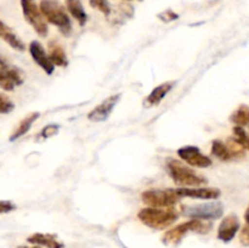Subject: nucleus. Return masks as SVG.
Listing matches in <instances>:
<instances>
[{
  "mask_svg": "<svg viewBox=\"0 0 249 248\" xmlns=\"http://www.w3.org/2000/svg\"><path fill=\"white\" fill-rule=\"evenodd\" d=\"M17 248H43V247H40V246H32V247H28V246H18V247Z\"/></svg>",
  "mask_w": 249,
  "mask_h": 248,
  "instance_id": "c756f323",
  "label": "nucleus"
},
{
  "mask_svg": "<svg viewBox=\"0 0 249 248\" xmlns=\"http://www.w3.org/2000/svg\"><path fill=\"white\" fill-rule=\"evenodd\" d=\"M15 108L14 102L10 99H7L5 94H0V113L6 114L10 113Z\"/></svg>",
  "mask_w": 249,
  "mask_h": 248,
  "instance_id": "393cba45",
  "label": "nucleus"
},
{
  "mask_svg": "<svg viewBox=\"0 0 249 248\" xmlns=\"http://www.w3.org/2000/svg\"><path fill=\"white\" fill-rule=\"evenodd\" d=\"M27 241L33 245L41 246V247L46 248H65L62 241H60L56 235H51V233H41L36 232L27 237Z\"/></svg>",
  "mask_w": 249,
  "mask_h": 248,
  "instance_id": "2eb2a0df",
  "label": "nucleus"
},
{
  "mask_svg": "<svg viewBox=\"0 0 249 248\" xmlns=\"http://www.w3.org/2000/svg\"><path fill=\"white\" fill-rule=\"evenodd\" d=\"M158 18L162 19V21L165 22V23H168V22L175 21V19L179 18V15L175 14V12L172 11V10H165V11L160 12V14L158 15Z\"/></svg>",
  "mask_w": 249,
  "mask_h": 248,
  "instance_id": "a878e982",
  "label": "nucleus"
},
{
  "mask_svg": "<svg viewBox=\"0 0 249 248\" xmlns=\"http://www.w3.org/2000/svg\"><path fill=\"white\" fill-rule=\"evenodd\" d=\"M178 194L181 197L198 199H218L221 196V191L216 187H179Z\"/></svg>",
  "mask_w": 249,
  "mask_h": 248,
  "instance_id": "ddd939ff",
  "label": "nucleus"
},
{
  "mask_svg": "<svg viewBox=\"0 0 249 248\" xmlns=\"http://www.w3.org/2000/svg\"><path fill=\"white\" fill-rule=\"evenodd\" d=\"M248 126H249V125H248Z\"/></svg>",
  "mask_w": 249,
  "mask_h": 248,
  "instance_id": "2f4dec72",
  "label": "nucleus"
},
{
  "mask_svg": "<svg viewBox=\"0 0 249 248\" xmlns=\"http://www.w3.org/2000/svg\"><path fill=\"white\" fill-rule=\"evenodd\" d=\"M230 121L237 126L249 125V107L247 105H241L230 117Z\"/></svg>",
  "mask_w": 249,
  "mask_h": 248,
  "instance_id": "412c9836",
  "label": "nucleus"
},
{
  "mask_svg": "<svg viewBox=\"0 0 249 248\" xmlns=\"http://www.w3.org/2000/svg\"><path fill=\"white\" fill-rule=\"evenodd\" d=\"M180 198L181 196L174 189L147 190L141 195L143 203L153 208H172L180 201Z\"/></svg>",
  "mask_w": 249,
  "mask_h": 248,
  "instance_id": "39448f33",
  "label": "nucleus"
},
{
  "mask_svg": "<svg viewBox=\"0 0 249 248\" xmlns=\"http://www.w3.org/2000/svg\"><path fill=\"white\" fill-rule=\"evenodd\" d=\"M138 218L143 225L155 230H164L175 223L179 213L173 208H153L147 207L139 212Z\"/></svg>",
  "mask_w": 249,
  "mask_h": 248,
  "instance_id": "f03ea898",
  "label": "nucleus"
},
{
  "mask_svg": "<svg viewBox=\"0 0 249 248\" xmlns=\"http://www.w3.org/2000/svg\"><path fill=\"white\" fill-rule=\"evenodd\" d=\"M185 216L199 220H215L224 214V206L221 202H207V203L195 204V206L182 207Z\"/></svg>",
  "mask_w": 249,
  "mask_h": 248,
  "instance_id": "423d86ee",
  "label": "nucleus"
},
{
  "mask_svg": "<svg viewBox=\"0 0 249 248\" xmlns=\"http://www.w3.org/2000/svg\"><path fill=\"white\" fill-rule=\"evenodd\" d=\"M175 82H165L156 87L152 91L150 92L147 97L145 99V107H155L162 102V100L169 94L170 90L174 88Z\"/></svg>",
  "mask_w": 249,
  "mask_h": 248,
  "instance_id": "4468645a",
  "label": "nucleus"
},
{
  "mask_svg": "<svg viewBox=\"0 0 249 248\" xmlns=\"http://www.w3.org/2000/svg\"><path fill=\"white\" fill-rule=\"evenodd\" d=\"M39 117H40V113H39V112H33V113L27 114V116L19 122L18 125H17L16 129L14 130V133L11 134V136H10V141H16L17 139L23 136L24 134L32 128L33 123L39 118Z\"/></svg>",
  "mask_w": 249,
  "mask_h": 248,
  "instance_id": "f3484780",
  "label": "nucleus"
},
{
  "mask_svg": "<svg viewBox=\"0 0 249 248\" xmlns=\"http://www.w3.org/2000/svg\"><path fill=\"white\" fill-rule=\"evenodd\" d=\"M29 53H31L34 62H36L46 74H53V71H55V65L51 62L50 57H49L46 51L44 50L43 45H41L39 41L33 40L29 44Z\"/></svg>",
  "mask_w": 249,
  "mask_h": 248,
  "instance_id": "9b49d317",
  "label": "nucleus"
},
{
  "mask_svg": "<svg viewBox=\"0 0 249 248\" xmlns=\"http://www.w3.org/2000/svg\"><path fill=\"white\" fill-rule=\"evenodd\" d=\"M212 230V221L199 220V219H191L189 221L179 224L175 228L165 231L162 236V242L167 246H178L182 241V238L190 232H196L204 235Z\"/></svg>",
  "mask_w": 249,
  "mask_h": 248,
  "instance_id": "f257e3e1",
  "label": "nucleus"
},
{
  "mask_svg": "<svg viewBox=\"0 0 249 248\" xmlns=\"http://www.w3.org/2000/svg\"><path fill=\"white\" fill-rule=\"evenodd\" d=\"M119 100H121V94L111 95V96L105 99L101 104L97 105L94 109H91L88 113V119L90 122H94V123L106 121L109 117V114L112 113V111L114 109V107L117 106Z\"/></svg>",
  "mask_w": 249,
  "mask_h": 248,
  "instance_id": "9d476101",
  "label": "nucleus"
},
{
  "mask_svg": "<svg viewBox=\"0 0 249 248\" xmlns=\"http://www.w3.org/2000/svg\"><path fill=\"white\" fill-rule=\"evenodd\" d=\"M245 220H246V224H247V225H249V206H248V208L246 209V213H245Z\"/></svg>",
  "mask_w": 249,
  "mask_h": 248,
  "instance_id": "c85d7f7f",
  "label": "nucleus"
},
{
  "mask_svg": "<svg viewBox=\"0 0 249 248\" xmlns=\"http://www.w3.org/2000/svg\"><path fill=\"white\" fill-rule=\"evenodd\" d=\"M49 57H50L51 62L57 67L65 68L68 66V60L65 50H63L62 45L56 43V41H51L49 44Z\"/></svg>",
  "mask_w": 249,
  "mask_h": 248,
  "instance_id": "dca6fc26",
  "label": "nucleus"
},
{
  "mask_svg": "<svg viewBox=\"0 0 249 248\" xmlns=\"http://www.w3.org/2000/svg\"><path fill=\"white\" fill-rule=\"evenodd\" d=\"M58 130H60V126H58L57 124H49V125L44 126V128L41 129V131L38 135V139L45 140V139H49L51 138V136L56 135V134L58 133Z\"/></svg>",
  "mask_w": 249,
  "mask_h": 248,
  "instance_id": "5701e85b",
  "label": "nucleus"
},
{
  "mask_svg": "<svg viewBox=\"0 0 249 248\" xmlns=\"http://www.w3.org/2000/svg\"><path fill=\"white\" fill-rule=\"evenodd\" d=\"M167 170L170 177L177 185L181 187H199L207 184V177L197 174L194 169L178 159H169L167 162Z\"/></svg>",
  "mask_w": 249,
  "mask_h": 248,
  "instance_id": "7ed1b4c3",
  "label": "nucleus"
},
{
  "mask_svg": "<svg viewBox=\"0 0 249 248\" xmlns=\"http://www.w3.org/2000/svg\"><path fill=\"white\" fill-rule=\"evenodd\" d=\"M21 6L24 18L33 27L36 34L40 36L48 35V24H46L45 17L40 7L36 5V0H21Z\"/></svg>",
  "mask_w": 249,
  "mask_h": 248,
  "instance_id": "0eeeda50",
  "label": "nucleus"
},
{
  "mask_svg": "<svg viewBox=\"0 0 249 248\" xmlns=\"http://www.w3.org/2000/svg\"><path fill=\"white\" fill-rule=\"evenodd\" d=\"M140 1H141V0H140Z\"/></svg>",
  "mask_w": 249,
  "mask_h": 248,
  "instance_id": "7c9ffc66",
  "label": "nucleus"
},
{
  "mask_svg": "<svg viewBox=\"0 0 249 248\" xmlns=\"http://www.w3.org/2000/svg\"><path fill=\"white\" fill-rule=\"evenodd\" d=\"M212 153H213L218 159L224 160V162L233 159V155L231 153L229 146L220 140L213 141V143H212Z\"/></svg>",
  "mask_w": 249,
  "mask_h": 248,
  "instance_id": "aec40b11",
  "label": "nucleus"
},
{
  "mask_svg": "<svg viewBox=\"0 0 249 248\" xmlns=\"http://www.w3.org/2000/svg\"><path fill=\"white\" fill-rule=\"evenodd\" d=\"M14 209H16V206H15L12 202L10 201H1L0 202V213L5 214V213H10Z\"/></svg>",
  "mask_w": 249,
  "mask_h": 248,
  "instance_id": "bb28decb",
  "label": "nucleus"
},
{
  "mask_svg": "<svg viewBox=\"0 0 249 248\" xmlns=\"http://www.w3.org/2000/svg\"><path fill=\"white\" fill-rule=\"evenodd\" d=\"M39 7L49 23L57 27L63 35H70L72 32V22L66 9L57 0H41Z\"/></svg>",
  "mask_w": 249,
  "mask_h": 248,
  "instance_id": "20e7f679",
  "label": "nucleus"
},
{
  "mask_svg": "<svg viewBox=\"0 0 249 248\" xmlns=\"http://www.w3.org/2000/svg\"><path fill=\"white\" fill-rule=\"evenodd\" d=\"M240 228L241 224L238 216L236 214H230V215L225 216L219 225L218 238L223 242H230L231 240H233Z\"/></svg>",
  "mask_w": 249,
  "mask_h": 248,
  "instance_id": "f8f14e48",
  "label": "nucleus"
},
{
  "mask_svg": "<svg viewBox=\"0 0 249 248\" xmlns=\"http://www.w3.org/2000/svg\"><path fill=\"white\" fill-rule=\"evenodd\" d=\"M178 156L187 164L196 168H208L212 165V159L203 155L196 146H184L178 150Z\"/></svg>",
  "mask_w": 249,
  "mask_h": 248,
  "instance_id": "1a4fd4ad",
  "label": "nucleus"
},
{
  "mask_svg": "<svg viewBox=\"0 0 249 248\" xmlns=\"http://www.w3.org/2000/svg\"><path fill=\"white\" fill-rule=\"evenodd\" d=\"M24 74L21 70L9 65L4 58L0 60V87L6 91H12L16 87L23 84Z\"/></svg>",
  "mask_w": 249,
  "mask_h": 248,
  "instance_id": "6e6552de",
  "label": "nucleus"
},
{
  "mask_svg": "<svg viewBox=\"0 0 249 248\" xmlns=\"http://www.w3.org/2000/svg\"><path fill=\"white\" fill-rule=\"evenodd\" d=\"M67 11L70 12L71 16L80 24L84 26L88 21V15L85 12L84 6L82 4V0H65Z\"/></svg>",
  "mask_w": 249,
  "mask_h": 248,
  "instance_id": "a211bd4d",
  "label": "nucleus"
},
{
  "mask_svg": "<svg viewBox=\"0 0 249 248\" xmlns=\"http://www.w3.org/2000/svg\"><path fill=\"white\" fill-rule=\"evenodd\" d=\"M90 6L95 10H99L102 14L108 16L111 14V6H109L107 0H90Z\"/></svg>",
  "mask_w": 249,
  "mask_h": 248,
  "instance_id": "b1692460",
  "label": "nucleus"
},
{
  "mask_svg": "<svg viewBox=\"0 0 249 248\" xmlns=\"http://www.w3.org/2000/svg\"><path fill=\"white\" fill-rule=\"evenodd\" d=\"M0 35H1L2 40L6 41L12 49H15V50L24 51V49H26V45H24L23 41H22L21 39L11 31V28L7 27L4 22L0 23Z\"/></svg>",
  "mask_w": 249,
  "mask_h": 248,
  "instance_id": "6ab92c4d",
  "label": "nucleus"
},
{
  "mask_svg": "<svg viewBox=\"0 0 249 248\" xmlns=\"http://www.w3.org/2000/svg\"><path fill=\"white\" fill-rule=\"evenodd\" d=\"M233 138H235L246 150L249 151V135L246 133L243 126L236 125L235 128H233Z\"/></svg>",
  "mask_w": 249,
  "mask_h": 248,
  "instance_id": "4be33fe9",
  "label": "nucleus"
},
{
  "mask_svg": "<svg viewBox=\"0 0 249 248\" xmlns=\"http://www.w3.org/2000/svg\"><path fill=\"white\" fill-rule=\"evenodd\" d=\"M240 241L243 246H249V225L246 224L240 233Z\"/></svg>",
  "mask_w": 249,
  "mask_h": 248,
  "instance_id": "cd10ccee",
  "label": "nucleus"
}]
</instances>
